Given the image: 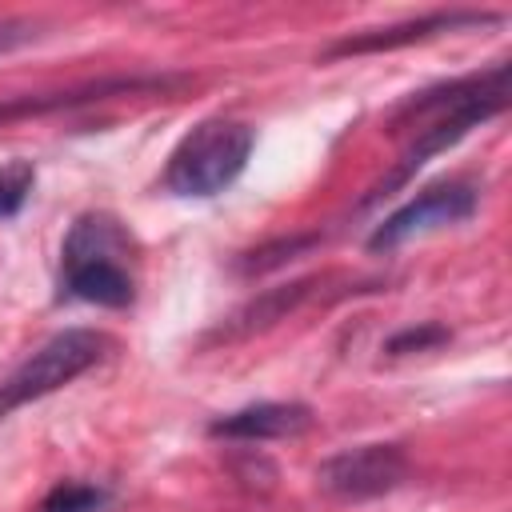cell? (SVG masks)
<instances>
[{
  "label": "cell",
  "instance_id": "cell-14",
  "mask_svg": "<svg viewBox=\"0 0 512 512\" xmlns=\"http://www.w3.org/2000/svg\"><path fill=\"white\" fill-rule=\"evenodd\" d=\"M32 180H36V168L28 160L0 164V220H12L24 208V200L32 192Z\"/></svg>",
  "mask_w": 512,
  "mask_h": 512
},
{
  "label": "cell",
  "instance_id": "cell-7",
  "mask_svg": "<svg viewBox=\"0 0 512 512\" xmlns=\"http://www.w3.org/2000/svg\"><path fill=\"white\" fill-rule=\"evenodd\" d=\"M500 20H504L500 12H476V8L428 12V16H416V20L388 24V28H368V32H356V36H340V40H332V44L320 52V60L368 56V52H396V48H408V44H420V40H436V36H444V32L492 28V24H500Z\"/></svg>",
  "mask_w": 512,
  "mask_h": 512
},
{
  "label": "cell",
  "instance_id": "cell-2",
  "mask_svg": "<svg viewBox=\"0 0 512 512\" xmlns=\"http://www.w3.org/2000/svg\"><path fill=\"white\" fill-rule=\"evenodd\" d=\"M128 232L108 212H84L60 248V296L100 304V308H128L136 300V280L124 264Z\"/></svg>",
  "mask_w": 512,
  "mask_h": 512
},
{
  "label": "cell",
  "instance_id": "cell-11",
  "mask_svg": "<svg viewBox=\"0 0 512 512\" xmlns=\"http://www.w3.org/2000/svg\"><path fill=\"white\" fill-rule=\"evenodd\" d=\"M316 244H320V232H292V236H276V240L256 244L252 252H240L232 268H236L240 276H264V272H276V268H284L288 260H296V256H304V252H312Z\"/></svg>",
  "mask_w": 512,
  "mask_h": 512
},
{
  "label": "cell",
  "instance_id": "cell-12",
  "mask_svg": "<svg viewBox=\"0 0 512 512\" xmlns=\"http://www.w3.org/2000/svg\"><path fill=\"white\" fill-rule=\"evenodd\" d=\"M104 504H108V492L104 488L80 484V480H64V484H56L40 500V512H100Z\"/></svg>",
  "mask_w": 512,
  "mask_h": 512
},
{
  "label": "cell",
  "instance_id": "cell-1",
  "mask_svg": "<svg viewBox=\"0 0 512 512\" xmlns=\"http://www.w3.org/2000/svg\"><path fill=\"white\" fill-rule=\"evenodd\" d=\"M508 60L492 64L488 72H472V76H460V80H444V84H432L416 96H408L392 116H388V128L400 132V128H416V136L404 144L396 168L388 176H380L368 196L360 200V208H372L380 204L384 196L400 192L432 156L448 152L452 144H460L472 128H480L484 120L500 116L508 108Z\"/></svg>",
  "mask_w": 512,
  "mask_h": 512
},
{
  "label": "cell",
  "instance_id": "cell-6",
  "mask_svg": "<svg viewBox=\"0 0 512 512\" xmlns=\"http://www.w3.org/2000/svg\"><path fill=\"white\" fill-rule=\"evenodd\" d=\"M476 204H480V196H476V188L464 184V180L432 184V188H424L420 196H412L408 204H400L392 216H384V220L372 228L368 248H372V252H388V248H396V244H404V240H412V236H420V232H428V228L460 224V220H468V216L476 212Z\"/></svg>",
  "mask_w": 512,
  "mask_h": 512
},
{
  "label": "cell",
  "instance_id": "cell-8",
  "mask_svg": "<svg viewBox=\"0 0 512 512\" xmlns=\"http://www.w3.org/2000/svg\"><path fill=\"white\" fill-rule=\"evenodd\" d=\"M184 76H164V72H140V76H104V80H88L64 92H40V96H16L0 104V124L8 120H24V116H44V112H60V108H80L92 100H108V96H128V92H164L172 84H180Z\"/></svg>",
  "mask_w": 512,
  "mask_h": 512
},
{
  "label": "cell",
  "instance_id": "cell-10",
  "mask_svg": "<svg viewBox=\"0 0 512 512\" xmlns=\"http://www.w3.org/2000/svg\"><path fill=\"white\" fill-rule=\"evenodd\" d=\"M316 276H304V280H292V284H276V288H264L260 296H252V300H244L208 340H244V336H252V332H264V328H272L276 320H284L288 312H296L312 292H316Z\"/></svg>",
  "mask_w": 512,
  "mask_h": 512
},
{
  "label": "cell",
  "instance_id": "cell-15",
  "mask_svg": "<svg viewBox=\"0 0 512 512\" xmlns=\"http://www.w3.org/2000/svg\"><path fill=\"white\" fill-rule=\"evenodd\" d=\"M28 40H36V24H28V20H0V52L20 48Z\"/></svg>",
  "mask_w": 512,
  "mask_h": 512
},
{
  "label": "cell",
  "instance_id": "cell-4",
  "mask_svg": "<svg viewBox=\"0 0 512 512\" xmlns=\"http://www.w3.org/2000/svg\"><path fill=\"white\" fill-rule=\"evenodd\" d=\"M112 352V336L100 328H64L52 340H44L4 384H0V420L16 408L72 384L80 372L100 364Z\"/></svg>",
  "mask_w": 512,
  "mask_h": 512
},
{
  "label": "cell",
  "instance_id": "cell-9",
  "mask_svg": "<svg viewBox=\"0 0 512 512\" xmlns=\"http://www.w3.org/2000/svg\"><path fill=\"white\" fill-rule=\"evenodd\" d=\"M312 424V408L300 400H260L248 408H236L228 416H216L208 424V436L224 440H284L300 436Z\"/></svg>",
  "mask_w": 512,
  "mask_h": 512
},
{
  "label": "cell",
  "instance_id": "cell-5",
  "mask_svg": "<svg viewBox=\"0 0 512 512\" xmlns=\"http://www.w3.org/2000/svg\"><path fill=\"white\" fill-rule=\"evenodd\" d=\"M408 480V452L400 444H356L316 468V484L340 500H372Z\"/></svg>",
  "mask_w": 512,
  "mask_h": 512
},
{
  "label": "cell",
  "instance_id": "cell-3",
  "mask_svg": "<svg viewBox=\"0 0 512 512\" xmlns=\"http://www.w3.org/2000/svg\"><path fill=\"white\" fill-rule=\"evenodd\" d=\"M256 144L252 124L244 120H200L168 156L164 188L176 196H216L224 192L248 164Z\"/></svg>",
  "mask_w": 512,
  "mask_h": 512
},
{
  "label": "cell",
  "instance_id": "cell-13",
  "mask_svg": "<svg viewBox=\"0 0 512 512\" xmlns=\"http://www.w3.org/2000/svg\"><path fill=\"white\" fill-rule=\"evenodd\" d=\"M448 340H452L448 324L424 320V324H408V328L392 332V336L384 340V352H388V356H408V352H432V348H440V344H448Z\"/></svg>",
  "mask_w": 512,
  "mask_h": 512
}]
</instances>
